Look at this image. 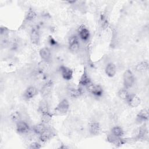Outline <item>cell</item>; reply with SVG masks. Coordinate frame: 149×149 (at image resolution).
<instances>
[{
  "mask_svg": "<svg viewBox=\"0 0 149 149\" xmlns=\"http://www.w3.org/2000/svg\"><path fill=\"white\" fill-rule=\"evenodd\" d=\"M107 140L109 143L113 144L116 147H120V146L129 143V141H130V138H125L123 137H115V136L111 135V134L108 136Z\"/></svg>",
  "mask_w": 149,
  "mask_h": 149,
  "instance_id": "obj_5",
  "label": "cell"
},
{
  "mask_svg": "<svg viewBox=\"0 0 149 149\" xmlns=\"http://www.w3.org/2000/svg\"><path fill=\"white\" fill-rule=\"evenodd\" d=\"M88 93L95 97H101L104 94V89L100 84L91 83L86 88Z\"/></svg>",
  "mask_w": 149,
  "mask_h": 149,
  "instance_id": "obj_4",
  "label": "cell"
},
{
  "mask_svg": "<svg viewBox=\"0 0 149 149\" xmlns=\"http://www.w3.org/2000/svg\"><path fill=\"white\" fill-rule=\"evenodd\" d=\"M37 112L41 115L50 112L49 106L48 102L45 98H43L40 101L37 108Z\"/></svg>",
  "mask_w": 149,
  "mask_h": 149,
  "instance_id": "obj_16",
  "label": "cell"
},
{
  "mask_svg": "<svg viewBox=\"0 0 149 149\" xmlns=\"http://www.w3.org/2000/svg\"><path fill=\"white\" fill-rule=\"evenodd\" d=\"M82 88V87H80L79 86H77L76 88L73 87H70L68 90L69 96L72 98H76L79 97L83 93Z\"/></svg>",
  "mask_w": 149,
  "mask_h": 149,
  "instance_id": "obj_24",
  "label": "cell"
},
{
  "mask_svg": "<svg viewBox=\"0 0 149 149\" xmlns=\"http://www.w3.org/2000/svg\"><path fill=\"white\" fill-rule=\"evenodd\" d=\"M59 70L62 77L64 80L66 81H69L73 78V70L71 68L64 65H62L59 68Z\"/></svg>",
  "mask_w": 149,
  "mask_h": 149,
  "instance_id": "obj_14",
  "label": "cell"
},
{
  "mask_svg": "<svg viewBox=\"0 0 149 149\" xmlns=\"http://www.w3.org/2000/svg\"><path fill=\"white\" fill-rule=\"evenodd\" d=\"M36 17H37L36 12L33 8H30L26 13L25 18H24L25 20L27 22H30L35 20Z\"/></svg>",
  "mask_w": 149,
  "mask_h": 149,
  "instance_id": "obj_26",
  "label": "cell"
},
{
  "mask_svg": "<svg viewBox=\"0 0 149 149\" xmlns=\"http://www.w3.org/2000/svg\"><path fill=\"white\" fill-rule=\"evenodd\" d=\"M135 81V77L130 69L126 70L123 74V87L129 89L134 84Z\"/></svg>",
  "mask_w": 149,
  "mask_h": 149,
  "instance_id": "obj_3",
  "label": "cell"
},
{
  "mask_svg": "<svg viewBox=\"0 0 149 149\" xmlns=\"http://www.w3.org/2000/svg\"><path fill=\"white\" fill-rule=\"evenodd\" d=\"M56 41H55V40L51 37H49V44H50V45H55L56 44Z\"/></svg>",
  "mask_w": 149,
  "mask_h": 149,
  "instance_id": "obj_31",
  "label": "cell"
},
{
  "mask_svg": "<svg viewBox=\"0 0 149 149\" xmlns=\"http://www.w3.org/2000/svg\"><path fill=\"white\" fill-rule=\"evenodd\" d=\"M39 55L42 61L48 62L51 58V52L50 49L47 47L41 48L39 51Z\"/></svg>",
  "mask_w": 149,
  "mask_h": 149,
  "instance_id": "obj_18",
  "label": "cell"
},
{
  "mask_svg": "<svg viewBox=\"0 0 149 149\" xmlns=\"http://www.w3.org/2000/svg\"><path fill=\"white\" fill-rule=\"evenodd\" d=\"M129 94H130V93H129L128 90L124 88V87H122V88H120L118 91V97L120 99H121V100H122L125 101H126V100L127 99Z\"/></svg>",
  "mask_w": 149,
  "mask_h": 149,
  "instance_id": "obj_27",
  "label": "cell"
},
{
  "mask_svg": "<svg viewBox=\"0 0 149 149\" xmlns=\"http://www.w3.org/2000/svg\"><path fill=\"white\" fill-rule=\"evenodd\" d=\"M148 134V129L145 123L133 130L132 133V140L134 141L143 140Z\"/></svg>",
  "mask_w": 149,
  "mask_h": 149,
  "instance_id": "obj_2",
  "label": "cell"
},
{
  "mask_svg": "<svg viewBox=\"0 0 149 149\" xmlns=\"http://www.w3.org/2000/svg\"><path fill=\"white\" fill-rule=\"evenodd\" d=\"M78 37L83 42H87L90 38V32L84 25H81L78 30Z\"/></svg>",
  "mask_w": 149,
  "mask_h": 149,
  "instance_id": "obj_13",
  "label": "cell"
},
{
  "mask_svg": "<svg viewBox=\"0 0 149 149\" xmlns=\"http://www.w3.org/2000/svg\"><path fill=\"white\" fill-rule=\"evenodd\" d=\"M30 39L31 42L34 44L38 45L40 44V35L38 30L37 28L33 27L31 29L30 33Z\"/></svg>",
  "mask_w": 149,
  "mask_h": 149,
  "instance_id": "obj_17",
  "label": "cell"
},
{
  "mask_svg": "<svg viewBox=\"0 0 149 149\" xmlns=\"http://www.w3.org/2000/svg\"><path fill=\"white\" fill-rule=\"evenodd\" d=\"M53 113L51 112H49L47 114H44L41 115V122L44 123L45 124H47L48 122H50L51 120L52 116H53Z\"/></svg>",
  "mask_w": 149,
  "mask_h": 149,
  "instance_id": "obj_29",
  "label": "cell"
},
{
  "mask_svg": "<svg viewBox=\"0 0 149 149\" xmlns=\"http://www.w3.org/2000/svg\"><path fill=\"white\" fill-rule=\"evenodd\" d=\"M111 134L116 137H123L125 132L121 127L119 126H115L111 130Z\"/></svg>",
  "mask_w": 149,
  "mask_h": 149,
  "instance_id": "obj_25",
  "label": "cell"
},
{
  "mask_svg": "<svg viewBox=\"0 0 149 149\" xmlns=\"http://www.w3.org/2000/svg\"><path fill=\"white\" fill-rule=\"evenodd\" d=\"M149 64L147 61H143L138 63H137L135 66V70L140 73H144L147 72L148 69Z\"/></svg>",
  "mask_w": 149,
  "mask_h": 149,
  "instance_id": "obj_21",
  "label": "cell"
},
{
  "mask_svg": "<svg viewBox=\"0 0 149 149\" xmlns=\"http://www.w3.org/2000/svg\"><path fill=\"white\" fill-rule=\"evenodd\" d=\"M148 109L146 108L141 109L136 115V121L137 124H143L148 120Z\"/></svg>",
  "mask_w": 149,
  "mask_h": 149,
  "instance_id": "obj_12",
  "label": "cell"
},
{
  "mask_svg": "<svg viewBox=\"0 0 149 149\" xmlns=\"http://www.w3.org/2000/svg\"><path fill=\"white\" fill-rule=\"evenodd\" d=\"M126 102L129 107L132 108H136L140 105L141 103V100L136 94L130 93Z\"/></svg>",
  "mask_w": 149,
  "mask_h": 149,
  "instance_id": "obj_15",
  "label": "cell"
},
{
  "mask_svg": "<svg viewBox=\"0 0 149 149\" xmlns=\"http://www.w3.org/2000/svg\"><path fill=\"white\" fill-rule=\"evenodd\" d=\"M38 94V90L36 87L34 86H29L26 88L23 94L24 99L26 100H30L33 98Z\"/></svg>",
  "mask_w": 149,
  "mask_h": 149,
  "instance_id": "obj_11",
  "label": "cell"
},
{
  "mask_svg": "<svg viewBox=\"0 0 149 149\" xmlns=\"http://www.w3.org/2000/svg\"><path fill=\"white\" fill-rule=\"evenodd\" d=\"M47 125V124H45V123H42L41 122L39 123L34 125L33 126V128H32L33 132L38 136L40 135L48 127Z\"/></svg>",
  "mask_w": 149,
  "mask_h": 149,
  "instance_id": "obj_23",
  "label": "cell"
},
{
  "mask_svg": "<svg viewBox=\"0 0 149 149\" xmlns=\"http://www.w3.org/2000/svg\"><path fill=\"white\" fill-rule=\"evenodd\" d=\"M16 130L20 134H27L30 130V127L26 121L20 120L16 123Z\"/></svg>",
  "mask_w": 149,
  "mask_h": 149,
  "instance_id": "obj_10",
  "label": "cell"
},
{
  "mask_svg": "<svg viewBox=\"0 0 149 149\" xmlns=\"http://www.w3.org/2000/svg\"><path fill=\"white\" fill-rule=\"evenodd\" d=\"M105 74L109 77H113L116 73V66L112 62L108 63L105 68Z\"/></svg>",
  "mask_w": 149,
  "mask_h": 149,
  "instance_id": "obj_20",
  "label": "cell"
},
{
  "mask_svg": "<svg viewBox=\"0 0 149 149\" xmlns=\"http://www.w3.org/2000/svg\"><path fill=\"white\" fill-rule=\"evenodd\" d=\"M88 131L92 136H98L101 132V126L97 122H91L88 125Z\"/></svg>",
  "mask_w": 149,
  "mask_h": 149,
  "instance_id": "obj_19",
  "label": "cell"
},
{
  "mask_svg": "<svg viewBox=\"0 0 149 149\" xmlns=\"http://www.w3.org/2000/svg\"><path fill=\"white\" fill-rule=\"evenodd\" d=\"M53 82L51 80L46 81L41 87L40 90L41 95L43 98H47L52 93L53 88Z\"/></svg>",
  "mask_w": 149,
  "mask_h": 149,
  "instance_id": "obj_9",
  "label": "cell"
},
{
  "mask_svg": "<svg viewBox=\"0 0 149 149\" xmlns=\"http://www.w3.org/2000/svg\"><path fill=\"white\" fill-rule=\"evenodd\" d=\"M68 48L69 51L73 53H76L79 50L80 41L77 36L73 35L70 37L68 41Z\"/></svg>",
  "mask_w": 149,
  "mask_h": 149,
  "instance_id": "obj_8",
  "label": "cell"
},
{
  "mask_svg": "<svg viewBox=\"0 0 149 149\" xmlns=\"http://www.w3.org/2000/svg\"><path fill=\"white\" fill-rule=\"evenodd\" d=\"M92 81L91 80V78L88 74V71L86 69V68H84L83 71V73L79 79L78 86L80 87H85L86 88L88 87L90 84L92 83Z\"/></svg>",
  "mask_w": 149,
  "mask_h": 149,
  "instance_id": "obj_7",
  "label": "cell"
},
{
  "mask_svg": "<svg viewBox=\"0 0 149 149\" xmlns=\"http://www.w3.org/2000/svg\"><path fill=\"white\" fill-rule=\"evenodd\" d=\"M99 24L102 30H105L108 28L109 26V19L107 13H102L101 14L99 19Z\"/></svg>",
  "mask_w": 149,
  "mask_h": 149,
  "instance_id": "obj_22",
  "label": "cell"
},
{
  "mask_svg": "<svg viewBox=\"0 0 149 149\" xmlns=\"http://www.w3.org/2000/svg\"><path fill=\"white\" fill-rule=\"evenodd\" d=\"M41 147H42V146L41 143L38 141H33L27 147V148L30 149H40Z\"/></svg>",
  "mask_w": 149,
  "mask_h": 149,
  "instance_id": "obj_30",
  "label": "cell"
},
{
  "mask_svg": "<svg viewBox=\"0 0 149 149\" xmlns=\"http://www.w3.org/2000/svg\"><path fill=\"white\" fill-rule=\"evenodd\" d=\"M70 104L66 98L61 100L55 107L53 111L54 116H62L66 115L69 111Z\"/></svg>",
  "mask_w": 149,
  "mask_h": 149,
  "instance_id": "obj_1",
  "label": "cell"
},
{
  "mask_svg": "<svg viewBox=\"0 0 149 149\" xmlns=\"http://www.w3.org/2000/svg\"><path fill=\"white\" fill-rule=\"evenodd\" d=\"M56 136L55 131L51 127H47V129L39 135V140L41 143H46Z\"/></svg>",
  "mask_w": 149,
  "mask_h": 149,
  "instance_id": "obj_6",
  "label": "cell"
},
{
  "mask_svg": "<svg viewBox=\"0 0 149 149\" xmlns=\"http://www.w3.org/2000/svg\"><path fill=\"white\" fill-rule=\"evenodd\" d=\"M9 118L13 123L16 124L17 122H18L19 121L22 120V115H21L20 112L14 111L10 115Z\"/></svg>",
  "mask_w": 149,
  "mask_h": 149,
  "instance_id": "obj_28",
  "label": "cell"
}]
</instances>
